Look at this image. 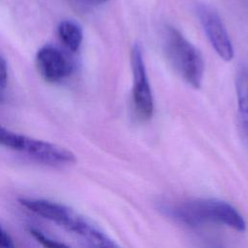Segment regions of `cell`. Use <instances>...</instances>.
Returning a JSON list of instances; mask_svg holds the SVG:
<instances>
[{
  "mask_svg": "<svg viewBox=\"0 0 248 248\" xmlns=\"http://www.w3.org/2000/svg\"><path fill=\"white\" fill-rule=\"evenodd\" d=\"M166 213L187 226L198 227L217 224L237 232L246 230V222L231 203L216 199H195L184 201L164 208Z\"/></svg>",
  "mask_w": 248,
  "mask_h": 248,
  "instance_id": "1",
  "label": "cell"
},
{
  "mask_svg": "<svg viewBox=\"0 0 248 248\" xmlns=\"http://www.w3.org/2000/svg\"><path fill=\"white\" fill-rule=\"evenodd\" d=\"M163 45L167 58L175 71L188 84L199 89L204 73V63L199 49L172 26H166Z\"/></svg>",
  "mask_w": 248,
  "mask_h": 248,
  "instance_id": "2",
  "label": "cell"
},
{
  "mask_svg": "<svg viewBox=\"0 0 248 248\" xmlns=\"http://www.w3.org/2000/svg\"><path fill=\"white\" fill-rule=\"evenodd\" d=\"M131 68L133 73V104L136 113L142 120L153 115L154 102L148 82L141 46L135 44L131 50Z\"/></svg>",
  "mask_w": 248,
  "mask_h": 248,
  "instance_id": "3",
  "label": "cell"
},
{
  "mask_svg": "<svg viewBox=\"0 0 248 248\" xmlns=\"http://www.w3.org/2000/svg\"><path fill=\"white\" fill-rule=\"evenodd\" d=\"M197 14L204 33L216 53L223 60L231 61L233 57V46L219 14L205 4L197 6Z\"/></svg>",
  "mask_w": 248,
  "mask_h": 248,
  "instance_id": "4",
  "label": "cell"
},
{
  "mask_svg": "<svg viewBox=\"0 0 248 248\" xmlns=\"http://www.w3.org/2000/svg\"><path fill=\"white\" fill-rule=\"evenodd\" d=\"M36 63L42 77L49 82H57L70 75L72 62L58 47L46 45L36 54Z\"/></svg>",
  "mask_w": 248,
  "mask_h": 248,
  "instance_id": "5",
  "label": "cell"
},
{
  "mask_svg": "<svg viewBox=\"0 0 248 248\" xmlns=\"http://www.w3.org/2000/svg\"><path fill=\"white\" fill-rule=\"evenodd\" d=\"M24 154L39 163L52 167L70 165L76 162V157L70 150L33 138H30Z\"/></svg>",
  "mask_w": 248,
  "mask_h": 248,
  "instance_id": "6",
  "label": "cell"
},
{
  "mask_svg": "<svg viewBox=\"0 0 248 248\" xmlns=\"http://www.w3.org/2000/svg\"><path fill=\"white\" fill-rule=\"evenodd\" d=\"M235 90L238 104L239 122L244 136L248 139V66H241L235 76Z\"/></svg>",
  "mask_w": 248,
  "mask_h": 248,
  "instance_id": "7",
  "label": "cell"
},
{
  "mask_svg": "<svg viewBox=\"0 0 248 248\" xmlns=\"http://www.w3.org/2000/svg\"><path fill=\"white\" fill-rule=\"evenodd\" d=\"M57 33L60 41L71 51H77L83 39L81 26L72 19L62 20L57 28Z\"/></svg>",
  "mask_w": 248,
  "mask_h": 248,
  "instance_id": "8",
  "label": "cell"
},
{
  "mask_svg": "<svg viewBox=\"0 0 248 248\" xmlns=\"http://www.w3.org/2000/svg\"><path fill=\"white\" fill-rule=\"evenodd\" d=\"M30 137L19 135L3 126H0V145L24 153Z\"/></svg>",
  "mask_w": 248,
  "mask_h": 248,
  "instance_id": "9",
  "label": "cell"
},
{
  "mask_svg": "<svg viewBox=\"0 0 248 248\" xmlns=\"http://www.w3.org/2000/svg\"><path fill=\"white\" fill-rule=\"evenodd\" d=\"M30 233L45 248H72L63 242H60L48 237L47 235L43 233L41 231H38L36 229H30Z\"/></svg>",
  "mask_w": 248,
  "mask_h": 248,
  "instance_id": "10",
  "label": "cell"
},
{
  "mask_svg": "<svg viewBox=\"0 0 248 248\" xmlns=\"http://www.w3.org/2000/svg\"><path fill=\"white\" fill-rule=\"evenodd\" d=\"M0 248H16L13 238L1 225H0Z\"/></svg>",
  "mask_w": 248,
  "mask_h": 248,
  "instance_id": "11",
  "label": "cell"
},
{
  "mask_svg": "<svg viewBox=\"0 0 248 248\" xmlns=\"http://www.w3.org/2000/svg\"><path fill=\"white\" fill-rule=\"evenodd\" d=\"M8 81V69H7V62L0 55V90H3L7 86Z\"/></svg>",
  "mask_w": 248,
  "mask_h": 248,
  "instance_id": "12",
  "label": "cell"
},
{
  "mask_svg": "<svg viewBox=\"0 0 248 248\" xmlns=\"http://www.w3.org/2000/svg\"><path fill=\"white\" fill-rule=\"evenodd\" d=\"M87 3H90V4H95V5H98V4H103V3H106L107 1L108 0H83Z\"/></svg>",
  "mask_w": 248,
  "mask_h": 248,
  "instance_id": "13",
  "label": "cell"
}]
</instances>
